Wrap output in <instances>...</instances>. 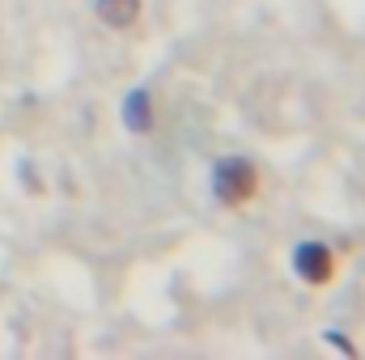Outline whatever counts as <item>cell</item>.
Returning <instances> with one entry per match:
<instances>
[{"label":"cell","instance_id":"obj_1","mask_svg":"<svg viewBox=\"0 0 365 360\" xmlns=\"http://www.w3.org/2000/svg\"><path fill=\"white\" fill-rule=\"evenodd\" d=\"M212 191H217L221 203L238 208V203L255 199V191H259V170H255L247 157H221L217 170H212Z\"/></svg>","mask_w":365,"mask_h":360},{"label":"cell","instance_id":"obj_2","mask_svg":"<svg viewBox=\"0 0 365 360\" xmlns=\"http://www.w3.org/2000/svg\"><path fill=\"white\" fill-rule=\"evenodd\" d=\"M293 268L297 275L306 280V284H327L331 275H336V255H331V246H323V242H302L297 250H293Z\"/></svg>","mask_w":365,"mask_h":360},{"label":"cell","instance_id":"obj_3","mask_svg":"<svg viewBox=\"0 0 365 360\" xmlns=\"http://www.w3.org/2000/svg\"><path fill=\"white\" fill-rule=\"evenodd\" d=\"M98 17L110 30H128L140 17V0H98Z\"/></svg>","mask_w":365,"mask_h":360}]
</instances>
